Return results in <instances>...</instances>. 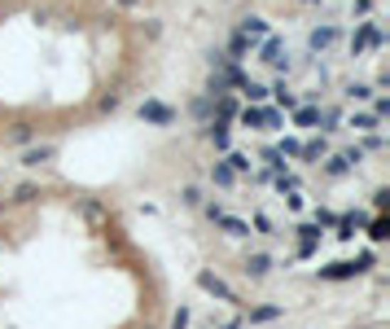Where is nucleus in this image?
Returning <instances> with one entry per match:
<instances>
[{
	"label": "nucleus",
	"instance_id": "nucleus-1",
	"mask_svg": "<svg viewBox=\"0 0 390 329\" xmlns=\"http://www.w3.org/2000/svg\"><path fill=\"white\" fill-rule=\"evenodd\" d=\"M149 0H0V145L110 119L163 40Z\"/></svg>",
	"mask_w": 390,
	"mask_h": 329
},
{
	"label": "nucleus",
	"instance_id": "nucleus-2",
	"mask_svg": "<svg viewBox=\"0 0 390 329\" xmlns=\"http://www.w3.org/2000/svg\"><path fill=\"white\" fill-rule=\"evenodd\" d=\"M364 268H373V255H359L355 264H329V268H320V276L325 281H347V276H355Z\"/></svg>",
	"mask_w": 390,
	"mask_h": 329
},
{
	"label": "nucleus",
	"instance_id": "nucleus-3",
	"mask_svg": "<svg viewBox=\"0 0 390 329\" xmlns=\"http://www.w3.org/2000/svg\"><path fill=\"white\" fill-rule=\"evenodd\" d=\"M197 286H202L206 294H215V298H224V303H237V294H232V290H228V286L220 281L215 272H202V276H197Z\"/></svg>",
	"mask_w": 390,
	"mask_h": 329
},
{
	"label": "nucleus",
	"instance_id": "nucleus-4",
	"mask_svg": "<svg viewBox=\"0 0 390 329\" xmlns=\"http://www.w3.org/2000/svg\"><path fill=\"white\" fill-rule=\"evenodd\" d=\"M44 198V189L40 185H31V180H22L13 193H9V207H31V202H40Z\"/></svg>",
	"mask_w": 390,
	"mask_h": 329
},
{
	"label": "nucleus",
	"instance_id": "nucleus-5",
	"mask_svg": "<svg viewBox=\"0 0 390 329\" xmlns=\"http://www.w3.org/2000/svg\"><path fill=\"white\" fill-rule=\"evenodd\" d=\"M246 276H250V281H264V276L272 272V259L268 255H246V268H242Z\"/></svg>",
	"mask_w": 390,
	"mask_h": 329
},
{
	"label": "nucleus",
	"instance_id": "nucleus-6",
	"mask_svg": "<svg viewBox=\"0 0 390 329\" xmlns=\"http://www.w3.org/2000/svg\"><path fill=\"white\" fill-rule=\"evenodd\" d=\"M75 207H80V215H84L88 224H106V207H101L97 198H80Z\"/></svg>",
	"mask_w": 390,
	"mask_h": 329
},
{
	"label": "nucleus",
	"instance_id": "nucleus-7",
	"mask_svg": "<svg viewBox=\"0 0 390 329\" xmlns=\"http://www.w3.org/2000/svg\"><path fill=\"white\" fill-rule=\"evenodd\" d=\"M316 242H320V224H303L298 229V255H311Z\"/></svg>",
	"mask_w": 390,
	"mask_h": 329
},
{
	"label": "nucleus",
	"instance_id": "nucleus-8",
	"mask_svg": "<svg viewBox=\"0 0 390 329\" xmlns=\"http://www.w3.org/2000/svg\"><path fill=\"white\" fill-rule=\"evenodd\" d=\"M211 180H215V185H220V189H232V185H237V176H232V171H228V163H224V158H220V163H215V167H211Z\"/></svg>",
	"mask_w": 390,
	"mask_h": 329
},
{
	"label": "nucleus",
	"instance_id": "nucleus-9",
	"mask_svg": "<svg viewBox=\"0 0 390 329\" xmlns=\"http://www.w3.org/2000/svg\"><path fill=\"white\" fill-rule=\"evenodd\" d=\"M220 224H224V233H228V237H246V233H250V224H246V220H228V215H220Z\"/></svg>",
	"mask_w": 390,
	"mask_h": 329
},
{
	"label": "nucleus",
	"instance_id": "nucleus-10",
	"mask_svg": "<svg viewBox=\"0 0 390 329\" xmlns=\"http://www.w3.org/2000/svg\"><path fill=\"white\" fill-rule=\"evenodd\" d=\"M180 202H185V207H202V189L197 185H185V189H180Z\"/></svg>",
	"mask_w": 390,
	"mask_h": 329
},
{
	"label": "nucleus",
	"instance_id": "nucleus-11",
	"mask_svg": "<svg viewBox=\"0 0 390 329\" xmlns=\"http://www.w3.org/2000/svg\"><path fill=\"white\" fill-rule=\"evenodd\" d=\"M369 237H373V242H386V237H390V224H386L381 215L373 220V229H369Z\"/></svg>",
	"mask_w": 390,
	"mask_h": 329
},
{
	"label": "nucleus",
	"instance_id": "nucleus-12",
	"mask_svg": "<svg viewBox=\"0 0 390 329\" xmlns=\"http://www.w3.org/2000/svg\"><path fill=\"white\" fill-rule=\"evenodd\" d=\"M281 316V308H254L250 312V320H259V325H264V320H276Z\"/></svg>",
	"mask_w": 390,
	"mask_h": 329
},
{
	"label": "nucleus",
	"instance_id": "nucleus-13",
	"mask_svg": "<svg viewBox=\"0 0 390 329\" xmlns=\"http://www.w3.org/2000/svg\"><path fill=\"white\" fill-rule=\"evenodd\" d=\"M171 329H189V308H180V312H175V320H171Z\"/></svg>",
	"mask_w": 390,
	"mask_h": 329
},
{
	"label": "nucleus",
	"instance_id": "nucleus-14",
	"mask_svg": "<svg viewBox=\"0 0 390 329\" xmlns=\"http://www.w3.org/2000/svg\"><path fill=\"white\" fill-rule=\"evenodd\" d=\"M5 207H9V198H0V220H5Z\"/></svg>",
	"mask_w": 390,
	"mask_h": 329
}]
</instances>
